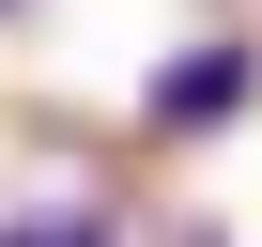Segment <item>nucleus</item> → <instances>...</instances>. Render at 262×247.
<instances>
[{"label":"nucleus","instance_id":"obj_4","mask_svg":"<svg viewBox=\"0 0 262 247\" xmlns=\"http://www.w3.org/2000/svg\"><path fill=\"white\" fill-rule=\"evenodd\" d=\"M0 16H16V0H0Z\"/></svg>","mask_w":262,"mask_h":247},{"label":"nucleus","instance_id":"obj_3","mask_svg":"<svg viewBox=\"0 0 262 247\" xmlns=\"http://www.w3.org/2000/svg\"><path fill=\"white\" fill-rule=\"evenodd\" d=\"M185 247H216V232H185Z\"/></svg>","mask_w":262,"mask_h":247},{"label":"nucleus","instance_id":"obj_1","mask_svg":"<svg viewBox=\"0 0 262 247\" xmlns=\"http://www.w3.org/2000/svg\"><path fill=\"white\" fill-rule=\"evenodd\" d=\"M247 77H262V62H247L231 31H216V47H185V62L139 93V139H201V123H231V108H247Z\"/></svg>","mask_w":262,"mask_h":247},{"label":"nucleus","instance_id":"obj_2","mask_svg":"<svg viewBox=\"0 0 262 247\" xmlns=\"http://www.w3.org/2000/svg\"><path fill=\"white\" fill-rule=\"evenodd\" d=\"M0 247H108V216H0Z\"/></svg>","mask_w":262,"mask_h":247}]
</instances>
